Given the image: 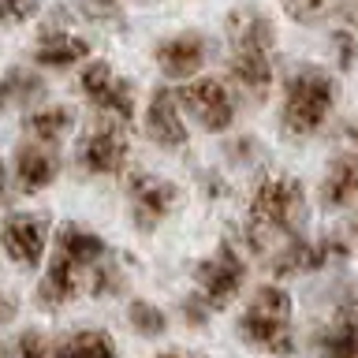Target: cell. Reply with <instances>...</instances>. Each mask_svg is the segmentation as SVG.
<instances>
[{
	"instance_id": "1",
	"label": "cell",
	"mask_w": 358,
	"mask_h": 358,
	"mask_svg": "<svg viewBox=\"0 0 358 358\" xmlns=\"http://www.w3.org/2000/svg\"><path fill=\"white\" fill-rule=\"evenodd\" d=\"M302 220H306V190L295 176L268 172L257 179L250 194V220H246V246L254 254L268 257L276 250V239L299 235Z\"/></svg>"
},
{
	"instance_id": "2",
	"label": "cell",
	"mask_w": 358,
	"mask_h": 358,
	"mask_svg": "<svg viewBox=\"0 0 358 358\" xmlns=\"http://www.w3.org/2000/svg\"><path fill=\"white\" fill-rule=\"evenodd\" d=\"M336 105V78L317 64H299L280 97V134L291 142L313 138Z\"/></svg>"
},
{
	"instance_id": "3",
	"label": "cell",
	"mask_w": 358,
	"mask_h": 358,
	"mask_svg": "<svg viewBox=\"0 0 358 358\" xmlns=\"http://www.w3.org/2000/svg\"><path fill=\"white\" fill-rule=\"evenodd\" d=\"M239 336L250 347H262L268 355H291L295 336H291V295L280 284H265L254 291L239 317Z\"/></svg>"
},
{
	"instance_id": "4",
	"label": "cell",
	"mask_w": 358,
	"mask_h": 358,
	"mask_svg": "<svg viewBox=\"0 0 358 358\" xmlns=\"http://www.w3.org/2000/svg\"><path fill=\"white\" fill-rule=\"evenodd\" d=\"M176 97H179V108H187L198 120V127L209 134H224L239 116V105H235V94L228 90V83H220L213 75L187 78Z\"/></svg>"
},
{
	"instance_id": "5",
	"label": "cell",
	"mask_w": 358,
	"mask_h": 358,
	"mask_svg": "<svg viewBox=\"0 0 358 358\" xmlns=\"http://www.w3.org/2000/svg\"><path fill=\"white\" fill-rule=\"evenodd\" d=\"M243 280H246V262H243L239 246H231L224 239L217 246V254L194 265V284H198L194 295L206 302L209 310H224V306H231L235 295H239Z\"/></svg>"
},
{
	"instance_id": "6",
	"label": "cell",
	"mask_w": 358,
	"mask_h": 358,
	"mask_svg": "<svg viewBox=\"0 0 358 358\" xmlns=\"http://www.w3.org/2000/svg\"><path fill=\"white\" fill-rule=\"evenodd\" d=\"M131 142L127 131H123L120 120H101L94 131H86L75 145V164L83 168L86 176H120L123 164H127Z\"/></svg>"
},
{
	"instance_id": "7",
	"label": "cell",
	"mask_w": 358,
	"mask_h": 358,
	"mask_svg": "<svg viewBox=\"0 0 358 358\" xmlns=\"http://www.w3.org/2000/svg\"><path fill=\"white\" fill-rule=\"evenodd\" d=\"M78 90L108 120H120L123 127L134 120V86H131V78H120L112 71L108 60H86L83 75H78Z\"/></svg>"
},
{
	"instance_id": "8",
	"label": "cell",
	"mask_w": 358,
	"mask_h": 358,
	"mask_svg": "<svg viewBox=\"0 0 358 358\" xmlns=\"http://www.w3.org/2000/svg\"><path fill=\"white\" fill-rule=\"evenodd\" d=\"M127 201H131L134 228L157 231L168 217H172V209L179 206V187L172 179H161L153 172H131L127 176Z\"/></svg>"
},
{
	"instance_id": "9",
	"label": "cell",
	"mask_w": 358,
	"mask_h": 358,
	"mask_svg": "<svg viewBox=\"0 0 358 358\" xmlns=\"http://www.w3.org/2000/svg\"><path fill=\"white\" fill-rule=\"evenodd\" d=\"M343 257H347V243L336 239V235L332 239H321V243H310L302 235H287L268 254V268H273V276H299V273H317V268L343 262Z\"/></svg>"
},
{
	"instance_id": "10",
	"label": "cell",
	"mask_w": 358,
	"mask_h": 358,
	"mask_svg": "<svg viewBox=\"0 0 358 358\" xmlns=\"http://www.w3.org/2000/svg\"><path fill=\"white\" fill-rule=\"evenodd\" d=\"M0 246L15 265L22 268H38L49 246V220L41 213H11L0 224Z\"/></svg>"
},
{
	"instance_id": "11",
	"label": "cell",
	"mask_w": 358,
	"mask_h": 358,
	"mask_svg": "<svg viewBox=\"0 0 358 358\" xmlns=\"http://www.w3.org/2000/svg\"><path fill=\"white\" fill-rule=\"evenodd\" d=\"M224 38H228V52H273L276 49V27L262 8L243 4L231 8L224 19Z\"/></svg>"
},
{
	"instance_id": "12",
	"label": "cell",
	"mask_w": 358,
	"mask_h": 358,
	"mask_svg": "<svg viewBox=\"0 0 358 358\" xmlns=\"http://www.w3.org/2000/svg\"><path fill=\"white\" fill-rule=\"evenodd\" d=\"M206 56H209V45L198 30H183V34H172L157 45L153 60L161 67L164 78H176V83H187L194 78L201 67H206Z\"/></svg>"
},
{
	"instance_id": "13",
	"label": "cell",
	"mask_w": 358,
	"mask_h": 358,
	"mask_svg": "<svg viewBox=\"0 0 358 358\" xmlns=\"http://www.w3.org/2000/svg\"><path fill=\"white\" fill-rule=\"evenodd\" d=\"M145 134H150L153 145H161V150H183L187 145V123H183V112H179V97L172 90L157 86L150 94V105H145Z\"/></svg>"
},
{
	"instance_id": "14",
	"label": "cell",
	"mask_w": 358,
	"mask_h": 358,
	"mask_svg": "<svg viewBox=\"0 0 358 358\" xmlns=\"http://www.w3.org/2000/svg\"><path fill=\"white\" fill-rule=\"evenodd\" d=\"M86 280H90L86 268H78L75 262H67L64 254H52V262H49V268H45L41 284H38V302L45 310H60L71 299L83 295Z\"/></svg>"
},
{
	"instance_id": "15",
	"label": "cell",
	"mask_w": 358,
	"mask_h": 358,
	"mask_svg": "<svg viewBox=\"0 0 358 358\" xmlns=\"http://www.w3.org/2000/svg\"><path fill=\"white\" fill-rule=\"evenodd\" d=\"M324 209H347L358 201V153L343 150L332 157V164L321 176V190H317Z\"/></svg>"
},
{
	"instance_id": "16",
	"label": "cell",
	"mask_w": 358,
	"mask_h": 358,
	"mask_svg": "<svg viewBox=\"0 0 358 358\" xmlns=\"http://www.w3.org/2000/svg\"><path fill=\"white\" fill-rule=\"evenodd\" d=\"M60 176V157H56L45 142H22L15 150V183L27 194H38Z\"/></svg>"
},
{
	"instance_id": "17",
	"label": "cell",
	"mask_w": 358,
	"mask_h": 358,
	"mask_svg": "<svg viewBox=\"0 0 358 358\" xmlns=\"http://www.w3.org/2000/svg\"><path fill=\"white\" fill-rule=\"evenodd\" d=\"M90 60V41L78 38V34H67V30H49L45 27L38 34V45H34V64L38 67H49V71H67L75 64H86Z\"/></svg>"
},
{
	"instance_id": "18",
	"label": "cell",
	"mask_w": 358,
	"mask_h": 358,
	"mask_svg": "<svg viewBox=\"0 0 358 358\" xmlns=\"http://www.w3.org/2000/svg\"><path fill=\"white\" fill-rule=\"evenodd\" d=\"M228 78L243 94H250L262 101L268 94L276 78V67H273V52H228Z\"/></svg>"
},
{
	"instance_id": "19",
	"label": "cell",
	"mask_w": 358,
	"mask_h": 358,
	"mask_svg": "<svg viewBox=\"0 0 358 358\" xmlns=\"http://www.w3.org/2000/svg\"><path fill=\"white\" fill-rule=\"evenodd\" d=\"M56 254H64L67 262H75L78 268H94L101 257H108V243L97 231L83 228V224H60L56 231Z\"/></svg>"
},
{
	"instance_id": "20",
	"label": "cell",
	"mask_w": 358,
	"mask_h": 358,
	"mask_svg": "<svg viewBox=\"0 0 358 358\" xmlns=\"http://www.w3.org/2000/svg\"><path fill=\"white\" fill-rule=\"evenodd\" d=\"M45 97V78L34 67H8L0 75V112L4 108H30Z\"/></svg>"
},
{
	"instance_id": "21",
	"label": "cell",
	"mask_w": 358,
	"mask_h": 358,
	"mask_svg": "<svg viewBox=\"0 0 358 358\" xmlns=\"http://www.w3.org/2000/svg\"><path fill=\"white\" fill-rule=\"evenodd\" d=\"M317 358H358V313L343 306L317 336Z\"/></svg>"
},
{
	"instance_id": "22",
	"label": "cell",
	"mask_w": 358,
	"mask_h": 358,
	"mask_svg": "<svg viewBox=\"0 0 358 358\" xmlns=\"http://www.w3.org/2000/svg\"><path fill=\"white\" fill-rule=\"evenodd\" d=\"M22 127H27V134H30L34 142L52 145V142H60L64 134L75 127V112L67 108V105H45V108H34V112H27Z\"/></svg>"
},
{
	"instance_id": "23",
	"label": "cell",
	"mask_w": 358,
	"mask_h": 358,
	"mask_svg": "<svg viewBox=\"0 0 358 358\" xmlns=\"http://www.w3.org/2000/svg\"><path fill=\"white\" fill-rule=\"evenodd\" d=\"M56 358H120V351L108 332L83 329V332H71L56 343Z\"/></svg>"
},
{
	"instance_id": "24",
	"label": "cell",
	"mask_w": 358,
	"mask_h": 358,
	"mask_svg": "<svg viewBox=\"0 0 358 358\" xmlns=\"http://www.w3.org/2000/svg\"><path fill=\"white\" fill-rule=\"evenodd\" d=\"M127 321H131L134 332H138V336H150V340H157V336L168 332L164 310L153 306V302H145V299H134L131 306H127Z\"/></svg>"
},
{
	"instance_id": "25",
	"label": "cell",
	"mask_w": 358,
	"mask_h": 358,
	"mask_svg": "<svg viewBox=\"0 0 358 358\" xmlns=\"http://www.w3.org/2000/svg\"><path fill=\"white\" fill-rule=\"evenodd\" d=\"M86 287H90V295H97V299L120 295V291H123V273H120V265H112V262H105V257H101V262L90 268Z\"/></svg>"
},
{
	"instance_id": "26",
	"label": "cell",
	"mask_w": 358,
	"mask_h": 358,
	"mask_svg": "<svg viewBox=\"0 0 358 358\" xmlns=\"http://www.w3.org/2000/svg\"><path fill=\"white\" fill-rule=\"evenodd\" d=\"M41 11V0H0V27H22Z\"/></svg>"
},
{
	"instance_id": "27",
	"label": "cell",
	"mask_w": 358,
	"mask_h": 358,
	"mask_svg": "<svg viewBox=\"0 0 358 358\" xmlns=\"http://www.w3.org/2000/svg\"><path fill=\"white\" fill-rule=\"evenodd\" d=\"M329 45H332V60H336V67H351L355 60H358V38L351 30H336L332 38H329Z\"/></svg>"
},
{
	"instance_id": "28",
	"label": "cell",
	"mask_w": 358,
	"mask_h": 358,
	"mask_svg": "<svg viewBox=\"0 0 358 358\" xmlns=\"http://www.w3.org/2000/svg\"><path fill=\"white\" fill-rule=\"evenodd\" d=\"M287 11V19L295 22H317L324 11H329V0H280Z\"/></svg>"
},
{
	"instance_id": "29",
	"label": "cell",
	"mask_w": 358,
	"mask_h": 358,
	"mask_svg": "<svg viewBox=\"0 0 358 358\" xmlns=\"http://www.w3.org/2000/svg\"><path fill=\"white\" fill-rule=\"evenodd\" d=\"M19 358H56V343L41 332H22L19 336Z\"/></svg>"
},
{
	"instance_id": "30",
	"label": "cell",
	"mask_w": 358,
	"mask_h": 358,
	"mask_svg": "<svg viewBox=\"0 0 358 358\" xmlns=\"http://www.w3.org/2000/svg\"><path fill=\"white\" fill-rule=\"evenodd\" d=\"M183 313H187V321H190V324H201V321L209 317V306H206V302H201L198 295H190V299L183 302Z\"/></svg>"
},
{
	"instance_id": "31",
	"label": "cell",
	"mask_w": 358,
	"mask_h": 358,
	"mask_svg": "<svg viewBox=\"0 0 358 358\" xmlns=\"http://www.w3.org/2000/svg\"><path fill=\"white\" fill-rule=\"evenodd\" d=\"M246 153H254V142H250V138H239V142L228 145V157H231V161H250Z\"/></svg>"
},
{
	"instance_id": "32",
	"label": "cell",
	"mask_w": 358,
	"mask_h": 358,
	"mask_svg": "<svg viewBox=\"0 0 358 358\" xmlns=\"http://www.w3.org/2000/svg\"><path fill=\"white\" fill-rule=\"evenodd\" d=\"M347 150H355V153H358V120L351 123V127H347Z\"/></svg>"
},
{
	"instance_id": "33",
	"label": "cell",
	"mask_w": 358,
	"mask_h": 358,
	"mask_svg": "<svg viewBox=\"0 0 358 358\" xmlns=\"http://www.w3.org/2000/svg\"><path fill=\"white\" fill-rule=\"evenodd\" d=\"M343 15H347V22H351V27H358V0H351V4H347Z\"/></svg>"
},
{
	"instance_id": "34",
	"label": "cell",
	"mask_w": 358,
	"mask_h": 358,
	"mask_svg": "<svg viewBox=\"0 0 358 358\" xmlns=\"http://www.w3.org/2000/svg\"><path fill=\"white\" fill-rule=\"evenodd\" d=\"M157 358H194V355H183V351H161Z\"/></svg>"
},
{
	"instance_id": "35",
	"label": "cell",
	"mask_w": 358,
	"mask_h": 358,
	"mask_svg": "<svg viewBox=\"0 0 358 358\" xmlns=\"http://www.w3.org/2000/svg\"><path fill=\"white\" fill-rule=\"evenodd\" d=\"M4 187H8V172H4V161H0V198H4Z\"/></svg>"
},
{
	"instance_id": "36",
	"label": "cell",
	"mask_w": 358,
	"mask_h": 358,
	"mask_svg": "<svg viewBox=\"0 0 358 358\" xmlns=\"http://www.w3.org/2000/svg\"><path fill=\"white\" fill-rule=\"evenodd\" d=\"M351 235H355V239H358V213H355V217H351Z\"/></svg>"
},
{
	"instance_id": "37",
	"label": "cell",
	"mask_w": 358,
	"mask_h": 358,
	"mask_svg": "<svg viewBox=\"0 0 358 358\" xmlns=\"http://www.w3.org/2000/svg\"><path fill=\"white\" fill-rule=\"evenodd\" d=\"M97 4H101V8H112V4H116V0H97Z\"/></svg>"
},
{
	"instance_id": "38",
	"label": "cell",
	"mask_w": 358,
	"mask_h": 358,
	"mask_svg": "<svg viewBox=\"0 0 358 358\" xmlns=\"http://www.w3.org/2000/svg\"><path fill=\"white\" fill-rule=\"evenodd\" d=\"M0 358H8V351H4V347H0Z\"/></svg>"
}]
</instances>
